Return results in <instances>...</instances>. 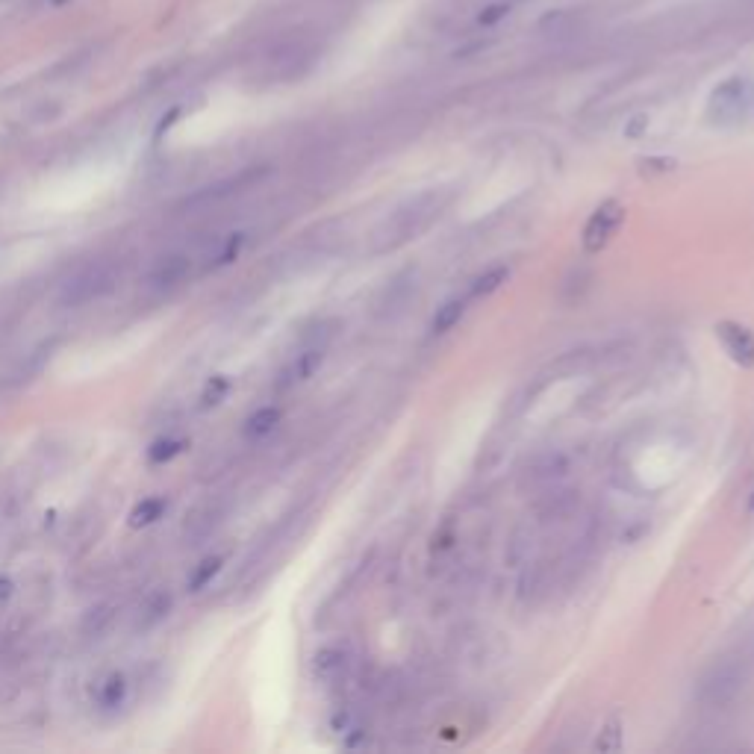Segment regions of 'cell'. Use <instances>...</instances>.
Instances as JSON below:
<instances>
[{"instance_id":"obj_1","label":"cell","mask_w":754,"mask_h":754,"mask_svg":"<svg viewBox=\"0 0 754 754\" xmlns=\"http://www.w3.org/2000/svg\"><path fill=\"white\" fill-rule=\"evenodd\" d=\"M121 271L112 260H92L86 266L74 271L65 283H62V292H59V304L62 307H83V304H92L98 298H104L109 289L118 283Z\"/></svg>"},{"instance_id":"obj_2","label":"cell","mask_w":754,"mask_h":754,"mask_svg":"<svg viewBox=\"0 0 754 754\" xmlns=\"http://www.w3.org/2000/svg\"><path fill=\"white\" fill-rule=\"evenodd\" d=\"M752 109V86L743 77H731L725 83H719L707 101V121L728 127L746 118V112Z\"/></svg>"},{"instance_id":"obj_3","label":"cell","mask_w":754,"mask_h":754,"mask_svg":"<svg viewBox=\"0 0 754 754\" xmlns=\"http://www.w3.org/2000/svg\"><path fill=\"white\" fill-rule=\"evenodd\" d=\"M622 221H625V207L619 201H604L584 224V233H581L584 251L601 254L610 245V239L616 236V230L622 227Z\"/></svg>"},{"instance_id":"obj_4","label":"cell","mask_w":754,"mask_h":754,"mask_svg":"<svg viewBox=\"0 0 754 754\" xmlns=\"http://www.w3.org/2000/svg\"><path fill=\"white\" fill-rule=\"evenodd\" d=\"M716 336L722 339L725 351L731 354V360L743 369L754 366V333L746 324L737 322H719L716 324Z\"/></svg>"},{"instance_id":"obj_5","label":"cell","mask_w":754,"mask_h":754,"mask_svg":"<svg viewBox=\"0 0 754 754\" xmlns=\"http://www.w3.org/2000/svg\"><path fill=\"white\" fill-rule=\"evenodd\" d=\"M740 684H743V672L737 666H716L713 675L704 681V699L710 704H728L740 693Z\"/></svg>"},{"instance_id":"obj_6","label":"cell","mask_w":754,"mask_h":754,"mask_svg":"<svg viewBox=\"0 0 754 754\" xmlns=\"http://www.w3.org/2000/svg\"><path fill=\"white\" fill-rule=\"evenodd\" d=\"M466 304H469V298L463 295H457V298H448L442 307H436V313H433L431 319V333L433 336H442V333H448L451 327H457L460 319L466 316Z\"/></svg>"},{"instance_id":"obj_7","label":"cell","mask_w":754,"mask_h":754,"mask_svg":"<svg viewBox=\"0 0 754 754\" xmlns=\"http://www.w3.org/2000/svg\"><path fill=\"white\" fill-rule=\"evenodd\" d=\"M324 360V348H307V351H301L295 360H292V366L286 369V375H283V386H289V383H298V380H307V377L313 375L319 366H322Z\"/></svg>"},{"instance_id":"obj_8","label":"cell","mask_w":754,"mask_h":754,"mask_svg":"<svg viewBox=\"0 0 754 754\" xmlns=\"http://www.w3.org/2000/svg\"><path fill=\"white\" fill-rule=\"evenodd\" d=\"M127 693H130L127 678H124L121 672H112L109 678L101 681V687H98V704H101V710H118V707L127 701Z\"/></svg>"},{"instance_id":"obj_9","label":"cell","mask_w":754,"mask_h":754,"mask_svg":"<svg viewBox=\"0 0 754 754\" xmlns=\"http://www.w3.org/2000/svg\"><path fill=\"white\" fill-rule=\"evenodd\" d=\"M168 510V501L154 495V498H145L142 504H136V510L130 513V525L133 528H145V525H154L157 519H162V513Z\"/></svg>"},{"instance_id":"obj_10","label":"cell","mask_w":754,"mask_h":754,"mask_svg":"<svg viewBox=\"0 0 754 754\" xmlns=\"http://www.w3.org/2000/svg\"><path fill=\"white\" fill-rule=\"evenodd\" d=\"M507 274H510V271L504 269V266H498V269H489L486 274H481V277H475L472 286H469V292H466V298H469V301H478V298L492 295V292L507 280Z\"/></svg>"},{"instance_id":"obj_11","label":"cell","mask_w":754,"mask_h":754,"mask_svg":"<svg viewBox=\"0 0 754 754\" xmlns=\"http://www.w3.org/2000/svg\"><path fill=\"white\" fill-rule=\"evenodd\" d=\"M277 422H280V410H277V407H263V410H257V413L245 422V433H248V436H266Z\"/></svg>"},{"instance_id":"obj_12","label":"cell","mask_w":754,"mask_h":754,"mask_svg":"<svg viewBox=\"0 0 754 754\" xmlns=\"http://www.w3.org/2000/svg\"><path fill=\"white\" fill-rule=\"evenodd\" d=\"M168 595L165 593H157V595H151L148 601H145V610H142V619H139V625L142 628H151L154 622H160L162 616L168 613Z\"/></svg>"},{"instance_id":"obj_13","label":"cell","mask_w":754,"mask_h":754,"mask_svg":"<svg viewBox=\"0 0 754 754\" xmlns=\"http://www.w3.org/2000/svg\"><path fill=\"white\" fill-rule=\"evenodd\" d=\"M221 563H224L221 557H210V560H204V563H201V569H198V572L192 575V581H189V590H204V587H207V584H210V581H213V578L218 575Z\"/></svg>"},{"instance_id":"obj_14","label":"cell","mask_w":754,"mask_h":754,"mask_svg":"<svg viewBox=\"0 0 754 754\" xmlns=\"http://www.w3.org/2000/svg\"><path fill=\"white\" fill-rule=\"evenodd\" d=\"M601 734H604V737H598V743H595L601 752H619V749H622V731H619V722H616V719H613Z\"/></svg>"},{"instance_id":"obj_15","label":"cell","mask_w":754,"mask_h":754,"mask_svg":"<svg viewBox=\"0 0 754 754\" xmlns=\"http://www.w3.org/2000/svg\"><path fill=\"white\" fill-rule=\"evenodd\" d=\"M183 439H162V442H157L154 448H151V460L154 463H165V460H171L174 454H180L183 451Z\"/></svg>"},{"instance_id":"obj_16","label":"cell","mask_w":754,"mask_h":754,"mask_svg":"<svg viewBox=\"0 0 754 754\" xmlns=\"http://www.w3.org/2000/svg\"><path fill=\"white\" fill-rule=\"evenodd\" d=\"M227 389H230V383H227L224 377H213V380H210V386H207V392H204V407H213V404H218V401L227 395Z\"/></svg>"},{"instance_id":"obj_17","label":"cell","mask_w":754,"mask_h":754,"mask_svg":"<svg viewBox=\"0 0 754 754\" xmlns=\"http://www.w3.org/2000/svg\"><path fill=\"white\" fill-rule=\"evenodd\" d=\"M752 510H754V492H752Z\"/></svg>"},{"instance_id":"obj_18","label":"cell","mask_w":754,"mask_h":754,"mask_svg":"<svg viewBox=\"0 0 754 754\" xmlns=\"http://www.w3.org/2000/svg\"><path fill=\"white\" fill-rule=\"evenodd\" d=\"M752 107H754V92H752Z\"/></svg>"}]
</instances>
